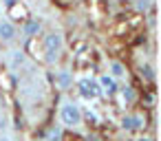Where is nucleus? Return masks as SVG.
Segmentation results:
<instances>
[{
  "mask_svg": "<svg viewBox=\"0 0 161 141\" xmlns=\"http://www.w3.org/2000/svg\"><path fill=\"white\" fill-rule=\"evenodd\" d=\"M58 119H60V126L66 128V130H77L82 128L84 123V112H82V106L69 97H64L60 101V108H58Z\"/></svg>",
  "mask_w": 161,
  "mask_h": 141,
  "instance_id": "nucleus-1",
  "label": "nucleus"
},
{
  "mask_svg": "<svg viewBox=\"0 0 161 141\" xmlns=\"http://www.w3.org/2000/svg\"><path fill=\"white\" fill-rule=\"evenodd\" d=\"M42 51H44V62L55 64L64 51V35L58 29H49L42 33Z\"/></svg>",
  "mask_w": 161,
  "mask_h": 141,
  "instance_id": "nucleus-2",
  "label": "nucleus"
},
{
  "mask_svg": "<svg viewBox=\"0 0 161 141\" xmlns=\"http://www.w3.org/2000/svg\"><path fill=\"white\" fill-rule=\"evenodd\" d=\"M75 90L77 95L84 99V101H97L102 95H99V86H97V77H91V75H82V77H75Z\"/></svg>",
  "mask_w": 161,
  "mask_h": 141,
  "instance_id": "nucleus-3",
  "label": "nucleus"
},
{
  "mask_svg": "<svg viewBox=\"0 0 161 141\" xmlns=\"http://www.w3.org/2000/svg\"><path fill=\"white\" fill-rule=\"evenodd\" d=\"M18 38H20L18 24L14 20H9V18H5V16H0V44L11 46Z\"/></svg>",
  "mask_w": 161,
  "mask_h": 141,
  "instance_id": "nucleus-4",
  "label": "nucleus"
},
{
  "mask_svg": "<svg viewBox=\"0 0 161 141\" xmlns=\"http://www.w3.org/2000/svg\"><path fill=\"white\" fill-rule=\"evenodd\" d=\"M97 86H99V95L104 99H113L117 95V90H119V82L113 75H108V73H102L97 77Z\"/></svg>",
  "mask_w": 161,
  "mask_h": 141,
  "instance_id": "nucleus-5",
  "label": "nucleus"
},
{
  "mask_svg": "<svg viewBox=\"0 0 161 141\" xmlns=\"http://www.w3.org/2000/svg\"><path fill=\"white\" fill-rule=\"evenodd\" d=\"M143 126H146V119L139 112H126L121 117V128L126 132H139V130H143Z\"/></svg>",
  "mask_w": 161,
  "mask_h": 141,
  "instance_id": "nucleus-6",
  "label": "nucleus"
},
{
  "mask_svg": "<svg viewBox=\"0 0 161 141\" xmlns=\"http://www.w3.org/2000/svg\"><path fill=\"white\" fill-rule=\"evenodd\" d=\"M20 33L27 38V40H33L38 35H42V20L40 18H27L20 27Z\"/></svg>",
  "mask_w": 161,
  "mask_h": 141,
  "instance_id": "nucleus-7",
  "label": "nucleus"
},
{
  "mask_svg": "<svg viewBox=\"0 0 161 141\" xmlns=\"http://www.w3.org/2000/svg\"><path fill=\"white\" fill-rule=\"evenodd\" d=\"M73 82H75V75H73L69 68H58V71L53 73V84H55V88H60V90L73 88Z\"/></svg>",
  "mask_w": 161,
  "mask_h": 141,
  "instance_id": "nucleus-8",
  "label": "nucleus"
},
{
  "mask_svg": "<svg viewBox=\"0 0 161 141\" xmlns=\"http://www.w3.org/2000/svg\"><path fill=\"white\" fill-rule=\"evenodd\" d=\"M106 73H108V75H113L119 84L128 79V68H126V64H124V62H119V60H108V71H106Z\"/></svg>",
  "mask_w": 161,
  "mask_h": 141,
  "instance_id": "nucleus-9",
  "label": "nucleus"
},
{
  "mask_svg": "<svg viewBox=\"0 0 161 141\" xmlns=\"http://www.w3.org/2000/svg\"><path fill=\"white\" fill-rule=\"evenodd\" d=\"M7 62H9V68H11V71H20V68L27 64V53H25L22 49H14V51H9Z\"/></svg>",
  "mask_w": 161,
  "mask_h": 141,
  "instance_id": "nucleus-10",
  "label": "nucleus"
},
{
  "mask_svg": "<svg viewBox=\"0 0 161 141\" xmlns=\"http://www.w3.org/2000/svg\"><path fill=\"white\" fill-rule=\"evenodd\" d=\"M117 95H121V97H124V101H128V104H132V101H135V97H137V95H135V90H132L130 86H121V84H119Z\"/></svg>",
  "mask_w": 161,
  "mask_h": 141,
  "instance_id": "nucleus-11",
  "label": "nucleus"
},
{
  "mask_svg": "<svg viewBox=\"0 0 161 141\" xmlns=\"http://www.w3.org/2000/svg\"><path fill=\"white\" fill-rule=\"evenodd\" d=\"M152 5H154V0H135V9L139 14H148Z\"/></svg>",
  "mask_w": 161,
  "mask_h": 141,
  "instance_id": "nucleus-12",
  "label": "nucleus"
},
{
  "mask_svg": "<svg viewBox=\"0 0 161 141\" xmlns=\"http://www.w3.org/2000/svg\"><path fill=\"white\" fill-rule=\"evenodd\" d=\"M139 73H141V77H143L146 82H152V79H154V71H152V66H148V64H143V66L139 68Z\"/></svg>",
  "mask_w": 161,
  "mask_h": 141,
  "instance_id": "nucleus-13",
  "label": "nucleus"
},
{
  "mask_svg": "<svg viewBox=\"0 0 161 141\" xmlns=\"http://www.w3.org/2000/svg\"><path fill=\"white\" fill-rule=\"evenodd\" d=\"M0 141H16V139H14V134H9L7 130H3V132H0Z\"/></svg>",
  "mask_w": 161,
  "mask_h": 141,
  "instance_id": "nucleus-14",
  "label": "nucleus"
},
{
  "mask_svg": "<svg viewBox=\"0 0 161 141\" xmlns=\"http://www.w3.org/2000/svg\"><path fill=\"white\" fill-rule=\"evenodd\" d=\"M137 141H152L150 137H143V139H137Z\"/></svg>",
  "mask_w": 161,
  "mask_h": 141,
  "instance_id": "nucleus-15",
  "label": "nucleus"
},
{
  "mask_svg": "<svg viewBox=\"0 0 161 141\" xmlns=\"http://www.w3.org/2000/svg\"><path fill=\"white\" fill-rule=\"evenodd\" d=\"M0 16H3V9H0Z\"/></svg>",
  "mask_w": 161,
  "mask_h": 141,
  "instance_id": "nucleus-16",
  "label": "nucleus"
}]
</instances>
